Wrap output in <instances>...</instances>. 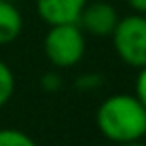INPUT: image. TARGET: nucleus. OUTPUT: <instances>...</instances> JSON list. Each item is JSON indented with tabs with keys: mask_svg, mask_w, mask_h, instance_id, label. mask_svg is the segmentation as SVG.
<instances>
[{
	"mask_svg": "<svg viewBox=\"0 0 146 146\" xmlns=\"http://www.w3.org/2000/svg\"><path fill=\"white\" fill-rule=\"evenodd\" d=\"M96 128L112 144L146 138V108L128 92L106 96L96 108Z\"/></svg>",
	"mask_w": 146,
	"mask_h": 146,
	"instance_id": "nucleus-1",
	"label": "nucleus"
},
{
	"mask_svg": "<svg viewBox=\"0 0 146 146\" xmlns=\"http://www.w3.org/2000/svg\"><path fill=\"white\" fill-rule=\"evenodd\" d=\"M44 56L54 68H74L86 52V38L78 24L50 26L44 36Z\"/></svg>",
	"mask_w": 146,
	"mask_h": 146,
	"instance_id": "nucleus-2",
	"label": "nucleus"
},
{
	"mask_svg": "<svg viewBox=\"0 0 146 146\" xmlns=\"http://www.w3.org/2000/svg\"><path fill=\"white\" fill-rule=\"evenodd\" d=\"M116 56L130 68L146 66V14H128L110 34Z\"/></svg>",
	"mask_w": 146,
	"mask_h": 146,
	"instance_id": "nucleus-3",
	"label": "nucleus"
},
{
	"mask_svg": "<svg viewBox=\"0 0 146 146\" xmlns=\"http://www.w3.org/2000/svg\"><path fill=\"white\" fill-rule=\"evenodd\" d=\"M118 20H120V16L110 2H106V0H94V2H86L76 24L84 34L106 38L114 32Z\"/></svg>",
	"mask_w": 146,
	"mask_h": 146,
	"instance_id": "nucleus-4",
	"label": "nucleus"
},
{
	"mask_svg": "<svg viewBox=\"0 0 146 146\" xmlns=\"http://www.w3.org/2000/svg\"><path fill=\"white\" fill-rule=\"evenodd\" d=\"M88 0H36V12L48 26L76 24Z\"/></svg>",
	"mask_w": 146,
	"mask_h": 146,
	"instance_id": "nucleus-5",
	"label": "nucleus"
},
{
	"mask_svg": "<svg viewBox=\"0 0 146 146\" xmlns=\"http://www.w3.org/2000/svg\"><path fill=\"white\" fill-rule=\"evenodd\" d=\"M22 14L10 0H0V46L14 42L22 34Z\"/></svg>",
	"mask_w": 146,
	"mask_h": 146,
	"instance_id": "nucleus-6",
	"label": "nucleus"
},
{
	"mask_svg": "<svg viewBox=\"0 0 146 146\" xmlns=\"http://www.w3.org/2000/svg\"><path fill=\"white\" fill-rule=\"evenodd\" d=\"M16 90V76L12 72V68L0 58V108H4Z\"/></svg>",
	"mask_w": 146,
	"mask_h": 146,
	"instance_id": "nucleus-7",
	"label": "nucleus"
},
{
	"mask_svg": "<svg viewBox=\"0 0 146 146\" xmlns=\"http://www.w3.org/2000/svg\"><path fill=\"white\" fill-rule=\"evenodd\" d=\"M0 146H38L36 140L20 128H0Z\"/></svg>",
	"mask_w": 146,
	"mask_h": 146,
	"instance_id": "nucleus-8",
	"label": "nucleus"
},
{
	"mask_svg": "<svg viewBox=\"0 0 146 146\" xmlns=\"http://www.w3.org/2000/svg\"><path fill=\"white\" fill-rule=\"evenodd\" d=\"M102 76L100 74H96V72H88V74H82V76H78L76 78V82H74V88L78 90V92H86V94H90V92H96L100 86H102Z\"/></svg>",
	"mask_w": 146,
	"mask_h": 146,
	"instance_id": "nucleus-9",
	"label": "nucleus"
},
{
	"mask_svg": "<svg viewBox=\"0 0 146 146\" xmlns=\"http://www.w3.org/2000/svg\"><path fill=\"white\" fill-rule=\"evenodd\" d=\"M40 86H42V90H44V92L56 94V92H60V90H62L64 80H62V76H60L56 70H50V72H46V74L40 78Z\"/></svg>",
	"mask_w": 146,
	"mask_h": 146,
	"instance_id": "nucleus-10",
	"label": "nucleus"
},
{
	"mask_svg": "<svg viewBox=\"0 0 146 146\" xmlns=\"http://www.w3.org/2000/svg\"><path fill=\"white\" fill-rule=\"evenodd\" d=\"M134 96L146 108V66L138 68V74H136V80H134Z\"/></svg>",
	"mask_w": 146,
	"mask_h": 146,
	"instance_id": "nucleus-11",
	"label": "nucleus"
},
{
	"mask_svg": "<svg viewBox=\"0 0 146 146\" xmlns=\"http://www.w3.org/2000/svg\"><path fill=\"white\" fill-rule=\"evenodd\" d=\"M126 2L136 14H146V0H126Z\"/></svg>",
	"mask_w": 146,
	"mask_h": 146,
	"instance_id": "nucleus-12",
	"label": "nucleus"
},
{
	"mask_svg": "<svg viewBox=\"0 0 146 146\" xmlns=\"http://www.w3.org/2000/svg\"><path fill=\"white\" fill-rule=\"evenodd\" d=\"M116 146H146V142L142 138V140H132V142H124V144H116Z\"/></svg>",
	"mask_w": 146,
	"mask_h": 146,
	"instance_id": "nucleus-13",
	"label": "nucleus"
}]
</instances>
